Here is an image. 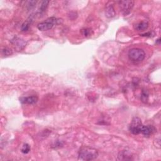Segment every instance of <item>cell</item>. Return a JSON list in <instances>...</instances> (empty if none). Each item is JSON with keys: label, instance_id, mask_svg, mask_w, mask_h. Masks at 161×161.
<instances>
[{"label": "cell", "instance_id": "obj_1", "mask_svg": "<svg viewBox=\"0 0 161 161\" xmlns=\"http://www.w3.org/2000/svg\"><path fill=\"white\" fill-rule=\"evenodd\" d=\"M98 156V150L88 146H84L79 151L78 157L79 159L81 160H86L90 161L96 159Z\"/></svg>", "mask_w": 161, "mask_h": 161}, {"label": "cell", "instance_id": "obj_2", "mask_svg": "<svg viewBox=\"0 0 161 161\" xmlns=\"http://www.w3.org/2000/svg\"><path fill=\"white\" fill-rule=\"evenodd\" d=\"M128 58L134 62H140L145 59L146 54L145 52L139 48H133L129 51L128 54Z\"/></svg>", "mask_w": 161, "mask_h": 161}, {"label": "cell", "instance_id": "obj_3", "mask_svg": "<svg viewBox=\"0 0 161 161\" xmlns=\"http://www.w3.org/2000/svg\"><path fill=\"white\" fill-rule=\"evenodd\" d=\"M58 22V19L55 17H51L47 18L45 21L39 23L37 28L40 31H47L52 29L54 26L56 25Z\"/></svg>", "mask_w": 161, "mask_h": 161}, {"label": "cell", "instance_id": "obj_4", "mask_svg": "<svg viewBox=\"0 0 161 161\" xmlns=\"http://www.w3.org/2000/svg\"><path fill=\"white\" fill-rule=\"evenodd\" d=\"M143 124L141 120L138 117H134L130 125V130L132 133L134 135H138L141 133Z\"/></svg>", "mask_w": 161, "mask_h": 161}, {"label": "cell", "instance_id": "obj_5", "mask_svg": "<svg viewBox=\"0 0 161 161\" xmlns=\"http://www.w3.org/2000/svg\"><path fill=\"white\" fill-rule=\"evenodd\" d=\"M118 3L121 10L120 11L124 15L129 14L134 5V2L133 1H120Z\"/></svg>", "mask_w": 161, "mask_h": 161}, {"label": "cell", "instance_id": "obj_6", "mask_svg": "<svg viewBox=\"0 0 161 161\" xmlns=\"http://www.w3.org/2000/svg\"><path fill=\"white\" fill-rule=\"evenodd\" d=\"M12 43L15 47V49L18 50V51L23 49V48L25 47V45H26V42L24 41L23 40L18 37H15L12 40Z\"/></svg>", "mask_w": 161, "mask_h": 161}, {"label": "cell", "instance_id": "obj_7", "mask_svg": "<svg viewBox=\"0 0 161 161\" xmlns=\"http://www.w3.org/2000/svg\"><path fill=\"white\" fill-rule=\"evenodd\" d=\"M156 131V129L154 126L152 125H143L141 130V133H142L145 136H148L154 133Z\"/></svg>", "mask_w": 161, "mask_h": 161}, {"label": "cell", "instance_id": "obj_8", "mask_svg": "<svg viewBox=\"0 0 161 161\" xmlns=\"http://www.w3.org/2000/svg\"><path fill=\"white\" fill-rule=\"evenodd\" d=\"M105 14L108 18H113L115 16L116 13L114 9L113 5H112L111 2H108L107 4L106 9H105Z\"/></svg>", "mask_w": 161, "mask_h": 161}, {"label": "cell", "instance_id": "obj_9", "mask_svg": "<svg viewBox=\"0 0 161 161\" xmlns=\"http://www.w3.org/2000/svg\"><path fill=\"white\" fill-rule=\"evenodd\" d=\"M20 101L23 104H33L37 102L38 98L35 96H28V97L22 98L20 99Z\"/></svg>", "mask_w": 161, "mask_h": 161}, {"label": "cell", "instance_id": "obj_10", "mask_svg": "<svg viewBox=\"0 0 161 161\" xmlns=\"http://www.w3.org/2000/svg\"><path fill=\"white\" fill-rule=\"evenodd\" d=\"M132 157V156L130 152H128L126 150H123L119 154L118 156V160H131Z\"/></svg>", "mask_w": 161, "mask_h": 161}, {"label": "cell", "instance_id": "obj_11", "mask_svg": "<svg viewBox=\"0 0 161 161\" xmlns=\"http://www.w3.org/2000/svg\"><path fill=\"white\" fill-rule=\"evenodd\" d=\"M149 27V23L146 21H142L135 25V29L137 31H144L147 29Z\"/></svg>", "mask_w": 161, "mask_h": 161}, {"label": "cell", "instance_id": "obj_12", "mask_svg": "<svg viewBox=\"0 0 161 161\" xmlns=\"http://www.w3.org/2000/svg\"><path fill=\"white\" fill-rule=\"evenodd\" d=\"M141 100L143 103H147L149 99V93L147 91L143 90L141 94Z\"/></svg>", "mask_w": 161, "mask_h": 161}, {"label": "cell", "instance_id": "obj_13", "mask_svg": "<svg viewBox=\"0 0 161 161\" xmlns=\"http://www.w3.org/2000/svg\"><path fill=\"white\" fill-rule=\"evenodd\" d=\"M2 54L5 56H9L12 54V51L8 47H4L2 50Z\"/></svg>", "mask_w": 161, "mask_h": 161}, {"label": "cell", "instance_id": "obj_14", "mask_svg": "<svg viewBox=\"0 0 161 161\" xmlns=\"http://www.w3.org/2000/svg\"><path fill=\"white\" fill-rule=\"evenodd\" d=\"M30 22L29 21H27L25 22H24L21 25V30L23 31H27L30 28Z\"/></svg>", "mask_w": 161, "mask_h": 161}, {"label": "cell", "instance_id": "obj_15", "mask_svg": "<svg viewBox=\"0 0 161 161\" xmlns=\"http://www.w3.org/2000/svg\"><path fill=\"white\" fill-rule=\"evenodd\" d=\"M49 2L48 1H44L42 3L41 5H40V12H44L46 9L47 8L48 6V5H49Z\"/></svg>", "mask_w": 161, "mask_h": 161}, {"label": "cell", "instance_id": "obj_16", "mask_svg": "<svg viewBox=\"0 0 161 161\" xmlns=\"http://www.w3.org/2000/svg\"><path fill=\"white\" fill-rule=\"evenodd\" d=\"M30 151V146L27 143L24 144L21 149V152L23 153V154H28Z\"/></svg>", "mask_w": 161, "mask_h": 161}, {"label": "cell", "instance_id": "obj_17", "mask_svg": "<svg viewBox=\"0 0 161 161\" xmlns=\"http://www.w3.org/2000/svg\"><path fill=\"white\" fill-rule=\"evenodd\" d=\"M83 31V34L85 37H87V36H90L91 35V30L90 28H84L83 30H82Z\"/></svg>", "mask_w": 161, "mask_h": 161}, {"label": "cell", "instance_id": "obj_18", "mask_svg": "<svg viewBox=\"0 0 161 161\" xmlns=\"http://www.w3.org/2000/svg\"><path fill=\"white\" fill-rule=\"evenodd\" d=\"M141 35L143 37H152H152L154 36V33L152 31H149V32H147V33L142 34Z\"/></svg>", "mask_w": 161, "mask_h": 161}]
</instances>
